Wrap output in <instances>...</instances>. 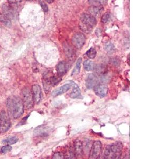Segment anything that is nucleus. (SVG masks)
Segmentation results:
<instances>
[{
	"mask_svg": "<svg viewBox=\"0 0 141 159\" xmlns=\"http://www.w3.org/2000/svg\"><path fill=\"white\" fill-rule=\"evenodd\" d=\"M9 114L14 119H18L24 112V104L22 99L17 96H11L6 101Z\"/></svg>",
	"mask_w": 141,
	"mask_h": 159,
	"instance_id": "nucleus-1",
	"label": "nucleus"
},
{
	"mask_svg": "<svg viewBox=\"0 0 141 159\" xmlns=\"http://www.w3.org/2000/svg\"><path fill=\"white\" fill-rule=\"evenodd\" d=\"M123 147V144L120 142L107 145L104 152V157L105 159H119Z\"/></svg>",
	"mask_w": 141,
	"mask_h": 159,
	"instance_id": "nucleus-2",
	"label": "nucleus"
},
{
	"mask_svg": "<svg viewBox=\"0 0 141 159\" xmlns=\"http://www.w3.org/2000/svg\"><path fill=\"white\" fill-rule=\"evenodd\" d=\"M22 100L24 106L27 109H31L33 107L34 101L32 96V91L28 87L22 89Z\"/></svg>",
	"mask_w": 141,
	"mask_h": 159,
	"instance_id": "nucleus-3",
	"label": "nucleus"
},
{
	"mask_svg": "<svg viewBox=\"0 0 141 159\" xmlns=\"http://www.w3.org/2000/svg\"><path fill=\"white\" fill-rule=\"evenodd\" d=\"M11 126V123L8 114L5 111H2L0 113V133H5L10 129Z\"/></svg>",
	"mask_w": 141,
	"mask_h": 159,
	"instance_id": "nucleus-4",
	"label": "nucleus"
},
{
	"mask_svg": "<svg viewBox=\"0 0 141 159\" xmlns=\"http://www.w3.org/2000/svg\"><path fill=\"white\" fill-rule=\"evenodd\" d=\"M80 22L91 28H93L97 24V20L95 16L89 13H83L80 17Z\"/></svg>",
	"mask_w": 141,
	"mask_h": 159,
	"instance_id": "nucleus-5",
	"label": "nucleus"
},
{
	"mask_svg": "<svg viewBox=\"0 0 141 159\" xmlns=\"http://www.w3.org/2000/svg\"><path fill=\"white\" fill-rule=\"evenodd\" d=\"M102 150V144L99 141H95L90 149V159H97L100 157Z\"/></svg>",
	"mask_w": 141,
	"mask_h": 159,
	"instance_id": "nucleus-6",
	"label": "nucleus"
},
{
	"mask_svg": "<svg viewBox=\"0 0 141 159\" xmlns=\"http://www.w3.org/2000/svg\"><path fill=\"white\" fill-rule=\"evenodd\" d=\"M85 36L82 33H77L72 37V44L77 49H82L85 43Z\"/></svg>",
	"mask_w": 141,
	"mask_h": 159,
	"instance_id": "nucleus-7",
	"label": "nucleus"
},
{
	"mask_svg": "<svg viewBox=\"0 0 141 159\" xmlns=\"http://www.w3.org/2000/svg\"><path fill=\"white\" fill-rule=\"evenodd\" d=\"M99 79L93 74H89L86 79V86L88 89H93L98 85Z\"/></svg>",
	"mask_w": 141,
	"mask_h": 159,
	"instance_id": "nucleus-8",
	"label": "nucleus"
},
{
	"mask_svg": "<svg viewBox=\"0 0 141 159\" xmlns=\"http://www.w3.org/2000/svg\"><path fill=\"white\" fill-rule=\"evenodd\" d=\"M32 93L34 103L39 104L42 99L41 89L38 85H34L32 87Z\"/></svg>",
	"mask_w": 141,
	"mask_h": 159,
	"instance_id": "nucleus-9",
	"label": "nucleus"
},
{
	"mask_svg": "<svg viewBox=\"0 0 141 159\" xmlns=\"http://www.w3.org/2000/svg\"><path fill=\"white\" fill-rule=\"evenodd\" d=\"M50 132L49 128L46 126L41 125L37 127L34 130V135L38 137H46L48 136Z\"/></svg>",
	"mask_w": 141,
	"mask_h": 159,
	"instance_id": "nucleus-10",
	"label": "nucleus"
},
{
	"mask_svg": "<svg viewBox=\"0 0 141 159\" xmlns=\"http://www.w3.org/2000/svg\"><path fill=\"white\" fill-rule=\"evenodd\" d=\"M74 154L76 157H82L83 156V144L79 139H76L74 142Z\"/></svg>",
	"mask_w": 141,
	"mask_h": 159,
	"instance_id": "nucleus-11",
	"label": "nucleus"
},
{
	"mask_svg": "<svg viewBox=\"0 0 141 159\" xmlns=\"http://www.w3.org/2000/svg\"><path fill=\"white\" fill-rule=\"evenodd\" d=\"M61 78L59 77H55L52 76L50 77L49 78H46L44 81V87L45 90L49 89L51 86H54L56 85L57 84H58L61 81Z\"/></svg>",
	"mask_w": 141,
	"mask_h": 159,
	"instance_id": "nucleus-12",
	"label": "nucleus"
},
{
	"mask_svg": "<svg viewBox=\"0 0 141 159\" xmlns=\"http://www.w3.org/2000/svg\"><path fill=\"white\" fill-rule=\"evenodd\" d=\"M108 86L105 85H97L94 88V91L96 95L100 98L106 97L108 95Z\"/></svg>",
	"mask_w": 141,
	"mask_h": 159,
	"instance_id": "nucleus-13",
	"label": "nucleus"
},
{
	"mask_svg": "<svg viewBox=\"0 0 141 159\" xmlns=\"http://www.w3.org/2000/svg\"><path fill=\"white\" fill-rule=\"evenodd\" d=\"M63 47H64L65 53L67 59L70 60H74L76 57L75 52L74 49H72V46L67 42H64Z\"/></svg>",
	"mask_w": 141,
	"mask_h": 159,
	"instance_id": "nucleus-14",
	"label": "nucleus"
},
{
	"mask_svg": "<svg viewBox=\"0 0 141 159\" xmlns=\"http://www.w3.org/2000/svg\"><path fill=\"white\" fill-rule=\"evenodd\" d=\"M70 82L72 86V89L70 94V97L73 99L80 98L81 97V90L80 89L79 87H78V85L73 81H70Z\"/></svg>",
	"mask_w": 141,
	"mask_h": 159,
	"instance_id": "nucleus-15",
	"label": "nucleus"
},
{
	"mask_svg": "<svg viewBox=\"0 0 141 159\" xmlns=\"http://www.w3.org/2000/svg\"><path fill=\"white\" fill-rule=\"evenodd\" d=\"M71 87H72L71 84H66L64 85L62 87H60L58 89L53 91V92H52V96L53 97H56L62 94H64V93L67 92L68 91L70 90Z\"/></svg>",
	"mask_w": 141,
	"mask_h": 159,
	"instance_id": "nucleus-16",
	"label": "nucleus"
},
{
	"mask_svg": "<svg viewBox=\"0 0 141 159\" xmlns=\"http://www.w3.org/2000/svg\"><path fill=\"white\" fill-rule=\"evenodd\" d=\"M56 70L58 73L59 77H62L67 72V65L65 62H64V61L60 62L57 65Z\"/></svg>",
	"mask_w": 141,
	"mask_h": 159,
	"instance_id": "nucleus-17",
	"label": "nucleus"
},
{
	"mask_svg": "<svg viewBox=\"0 0 141 159\" xmlns=\"http://www.w3.org/2000/svg\"><path fill=\"white\" fill-rule=\"evenodd\" d=\"M3 13L6 16H8L9 18L11 19L12 18H14L16 15V11L12 9L9 5H3L2 7Z\"/></svg>",
	"mask_w": 141,
	"mask_h": 159,
	"instance_id": "nucleus-18",
	"label": "nucleus"
},
{
	"mask_svg": "<svg viewBox=\"0 0 141 159\" xmlns=\"http://www.w3.org/2000/svg\"><path fill=\"white\" fill-rule=\"evenodd\" d=\"M103 10V8L102 6H93L90 7L88 9V12L90 14L92 15L93 16H98L101 14V12Z\"/></svg>",
	"mask_w": 141,
	"mask_h": 159,
	"instance_id": "nucleus-19",
	"label": "nucleus"
},
{
	"mask_svg": "<svg viewBox=\"0 0 141 159\" xmlns=\"http://www.w3.org/2000/svg\"><path fill=\"white\" fill-rule=\"evenodd\" d=\"M0 22L8 27H10L12 25L11 19L3 13H0Z\"/></svg>",
	"mask_w": 141,
	"mask_h": 159,
	"instance_id": "nucleus-20",
	"label": "nucleus"
},
{
	"mask_svg": "<svg viewBox=\"0 0 141 159\" xmlns=\"http://www.w3.org/2000/svg\"><path fill=\"white\" fill-rule=\"evenodd\" d=\"M83 68L87 71H92L95 70V64L91 60H86L83 63Z\"/></svg>",
	"mask_w": 141,
	"mask_h": 159,
	"instance_id": "nucleus-21",
	"label": "nucleus"
},
{
	"mask_svg": "<svg viewBox=\"0 0 141 159\" xmlns=\"http://www.w3.org/2000/svg\"><path fill=\"white\" fill-rule=\"evenodd\" d=\"M21 2L22 0H8L9 5L16 11L19 8Z\"/></svg>",
	"mask_w": 141,
	"mask_h": 159,
	"instance_id": "nucleus-22",
	"label": "nucleus"
},
{
	"mask_svg": "<svg viewBox=\"0 0 141 159\" xmlns=\"http://www.w3.org/2000/svg\"><path fill=\"white\" fill-rule=\"evenodd\" d=\"M82 64V59L79 58L77 60V62L76 64L75 67L73 70L72 71V75L78 74L80 72L81 70V66Z\"/></svg>",
	"mask_w": 141,
	"mask_h": 159,
	"instance_id": "nucleus-23",
	"label": "nucleus"
},
{
	"mask_svg": "<svg viewBox=\"0 0 141 159\" xmlns=\"http://www.w3.org/2000/svg\"><path fill=\"white\" fill-rule=\"evenodd\" d=\"M91 6H101L102 5L106 4L108 0H88Z\"/></svg>",
	"mask_w": 141,
	"mask_h": 159,
	"instance_id": "nucleus-24",
	"label": "nucleus"
},
{
	"mask_svg": "<svg viewBox=\"0 0 141 159\" xmlns=\"http://www.w3.org/2000/svg\"><path fill=\"white\" fill-rule=\"evenodd\" d=\"M105 49L106 51V52L109 54L113 53L115 52V50L114 45L111 42H108L105 45Z\"/></svg>",
	"mask_w": 141,
	"mask_h": 159,
	"instance_id": "nucleus-25",
	"label": "nucleus"
},
{
	"mask_svg": "<svg viewBox=\"0 0 141 159\" xmlns=\"http://www.w3.org/2000/svg\"><path fill=\"white\" fill-rule=\"evenodd\" d=\"M18 137L16 136H13V137H10L5 139L3 141V143H5L6 144L8 145H12V144H14L18 142Z\"/></svg>",
	"mask_w": 141,
	"mask_h": 159,
	"instance_id": "nucleus-26",
	"label": "nucleus"
},
{
	"mask_svg": "<svg viewBox=\"0 0 141 159\" xmlns=\"http://www.w3.org/2000/svg\"><path fill=\"white\" fill-rule=\"evenodd\" d=\"M86 55L89 59H95L96 56V51L93 48H91L87 52Z\"/></svg>",
	"mask_w": 141,
	"mask_h": 159,
	"instance_id": "nucleus-27",
	"label": "nucleus"
},
{
	"mask_svg": "<svg viewBox=\"0 0 141 159\" xmlns=\"http://www.w3.org/2000/svg\"><path fill=\"white\" fill-rule=\"evenodd\" d=\"M80 28L85 33H89L91 31L92 28H90L89 27L87 26L85 24H83V23L80 22L79 24Z\"/></svg>",
	"mask_w": 141,
	"mask_h": 159,
	"instance_id": "nucleus-28",
	"label": "nucleus"
},
{
	"mask_svg": "<svg viewBox=\"0 0 141 159\" xmlns=\"http://www.w3.org/2000/svg\"><path fill=\"white\" fill-rule=\"evenodd\" d=\"M111 16L109 12H106L103 15V16L101 17V21L103 23H106L108 22L110 19H111Z\"/></svg>",
	"mask_w": 141,
	"mask_h": 159,
	"instance_id": "nucleus-29",
	"label": "nucleus"
},
{
	"mask_svg": "<svg viewBox=\"0 0 141 159\" xmlns=\"http://www.w3.org/2000/svg\"><path fill=\"white\" fill-rule=\"evenodd\" d=\"M11 150H12V147L10 145H6L1 147L0 152L1 153H6L8 152H10Z\"/></svg>",
	"mask_w": 141,
	"mask_h": 159,
	"instance_id": "nucleus-30",
	"label": "nucleus"
},
{
	"mask_svg": "<svg viewBox=\"0 0 141 159\" xmlns=\"http://www.w3.org/2000/svg\"><path fill=\"white\" fill-rule=\"evenodd\" d=\"M65 158V155L63 153L61 152H56L52 156V159H63Z\"/></svg>",
	"mask_w": 141,
	"mask_h": 159,
	"instance_id": "nucleus-31",
	"label": "nucleus"
},
{
	"mask_svg": "<svg viewBox=\"0 0 141 159\" xmlns=\"http://www.w3.org/2000/svg\"><path fill=\"white\" fill-rule=\"evenodd\" d=\"M39 3H40V5L41 6L42 10H44V12H48V6H47V5L44 1H42V0H40Z\"/></svg>",
	"mask_w": 141,
	"mask_h": 159,
	"instance_id": "nucleus-32",
	"label": "nucleus"
},
{
	"mask_svg": "<svg viewBox=\"0 0 141 159\" xmlns=\"http://www.w3.org/2000/svg\"><path fill=\"white\" fill-rule=\"evenodd\" d=\"M111 63L112 64L115 66H118L120 64L119 59H117V58H113V59H111Z\"/></svg>",
	"mask_w": 141,
	"mask_h": 159,
	"instance_id": "nucleus-33",
	"label": "nucleus"
},
{
	"mask_svg": "<svg viewBox=\"0 0 141 159\" xmlns=\"http://www.w3.org/2000/svg\"><path fill=\"white\" fill-rule=\"evenodd\" d=\"M47 2H48V3H52V2H54V0H46Z\"/></svg>",
	"mask_w": 141,
	"mask_h": 159,
	"instance_id": "nucleus-34",
	"label": "nucleus"
},
{
	"mask_svg": "<svg viewBox=\"0 0 141 159\" xmlns=\"http://www.w3.org/2000/svg\"><path fill=\"white\" fill-rule=\"evenodd\" d=\"M27 1H32V0H27Z\"/></svg>",
	"mask_w": 141,
	"mask_h": 159,
	"instance_id": "nucleus-35",
	"label": "nucleus"
}]
</instances>
